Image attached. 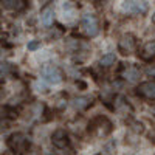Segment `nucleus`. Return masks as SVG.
I'll return each mask as SVG.
<instances>
[{
    "instance_id": "nucleus-1",
    "label": "nucleus",
    "mask_w": 155,
    "mask_h": 155,
    "mask_svg": "<svg viewBox=\"0 0 155 155\" xmlns=\"http://www.w3.org/2000/svg\"><path fill=\"white\" fill-rule=\"evenodd\" d=\"M112 127L113 126H112L109 118H106V116H96V118L88 124V130L98 138H104L112 132Z\"/></svg>"
},
{
    "instance_id": "nucleus-2",
    "label": "nucleus",
    "mask_w": 155,
    "mask_h": 155,
    "mask_svg": "<svg viewBox=\"0 0 155 155\" xmlns=\"http://www.w3.org/2000/svg\"><path fill=\"white\" fill-rule=\"evenodd\" d=\"M8 146H9V149L14 153L20 155V153H23L25 150L30 147V141H28V138L25 137L23 134L17 132V134H12L8 138Z\"/></svg>"
},
{
    "instance_id": "nucleus-3",
    "label": "nucleus",
    "mask_w": 155,
    "mask_h": 155,
    "mask_svg": "<svg viewBox=\"0 0 155 155\" xmlns=\"http://www.w3.org/2000/svg\"><path fill=\"white\" fill-rule=\"evenodd\" d=\"M41 76L42 79L51 85H56V84H61L62 79H64V74L62 71L56 67V65H44L42 70H41Z\"/></svg>"
},
{
    "instance_id": "nucleus-4",
    "label": "nucleus",
    "mask_w": 155,
    "mask_h": 155,
    "mask_svg": "<svg viewBox=\"0 0 155 155\" xmlns=\"http://www.w3.org/2000/svg\"><path fill=\"white\" fill-rule=\"evenodd\" d=\"M121 11L126 14H144L147 11V3L144 0H123Z\"/></svg>"
},
{
    "instance_id": "nucleus-5",
    "label": "nucleus",
    "mask_w": 155,
    "mask_h": 155,
    "mask_svg": "<svg viewBox=\"0 0 155 155\" xmlns=\"http://www.w3.org/2000/svg\"><path fill=\"white\" fill-rule=\"evenodd\" d=\"M137 48V39L134 34L130 33H127V34H123L120 37V41H118V50H120V53L124 54V56H129V54H132L134 51Z\"/></svg>"
},
{
    "instance_id": "nucleus-6",
    "label": "nucleus",
    "mask_w": 155,
    "mask_h": 155,
    "mask_svg": "<svg viewBox=\"0 0 155 155\" xmlns=\"http://www.w3.org/2000/svg\"><path fill=\"white\" fill-rule=\"evenodd\" d=\"M82 31L88 36V37H95L98 33H99V23H98V19L96 16L93 14H85L82 17Z\"/></svg>"
},
{
    "instance_id": "nucleus-7",
    "label": "nucleus",
    "mask_w": 155,
    "mask_h": 155,
    "mask_svg": "<svg viewBox=\"0 0 155 155\" xmlns=\"http://www.w3.org/2000/svg\"><path fill=\"white\" fill-rule=\"evenodd\" d=\"M121 76H123V79H126L127 82H138L140 81V78H141V70L135 65H132V64H124V67L121 70Z\"/></svg>"
},
{
    "instance_id": "nucleus-8",
    "label": "nucleus",
    "mask_w": 155,
    "mask_h": 155,
    "mask_svg": "<svg viewBox=\"0 0 155 155\" xmlns=\"http://www.w3.org/2000/svg\"><path fill=\"white\" fill-rule=\"evenodd\" d=\"M137 93L146 99H155V79L141 82L137 87Z\"/></svg>"
},
{
    "instance_id": "nucleus-9",
    "label": "nucleus",
    "mask_w": 155,
    "mask_h": 155,
    "mask_svg": "<svg viewBox=\"0 0 155 155\" xmlns=\"http://www.w3.org/2000/svg\"><path fill=\"white\" fill-rule=\"evenodd\" d=\"M51 143H53L58 149H64L68 146V134L64 129H58L51 135Z\"/></svg>"
},
{
    "instance_id": "nucleus-10",
    "label": "nucleus",
    "mask_w": 155,
    "mask_h": 155,
    "mask_svg": "<svg viewBox=\"0 0 155 155\" xmlns=\"http://www.w3.org/2000/svg\"><path fill=\"white\" fill-rule=\"evenodd\" d=\"M138 56H140L141 61H146V62H150V61L155 59V39L146 42L143 47H141Z\"/></svg>"
},
{
    "instance_id": "nucleus-11",
    "label": "nucleus",
    "mask_w": 155,
    "mask_h": 155,
    "mask_svg": "<svg viewBox=\"0 0 155 155\" xmlns=\"http://www.w3.org/2000/svg\"><path fill=\"white\" fill-rule=\"evenodd\" d=\"M93 104V98L92 96H78L71 101V106L74 110L78 112H82V110H87L90 106Z\"/></svg>"
},
{
    "instance_id": "nucleus-12",
    "label": "nucleus",
    "mask_w": 155,
    "mask_h": 155,
    "mask_svg": "<svg viewBox=\"0 0 155 155\" xmlns=\"http://www.w3.org/2000/svg\"><path fill=\"white\" fill-rule=\"evenodd\" d=\"M115 110L118 112V113H121V115H124V116H127V115L132 113L130 104H129V102L126 101V98H123V96L115 98Z\"/></svg>"
},
{
    "instance_id": "nucleus-13",
    "label": "nucleus",
    "mask_w": 155,
    "mask_h": 155,
    "mask_svg": "<svg viewBox=\"0 0 155 155\" xmlns=\"http://www.w3.org/2000/svg\"><path fill=\"white\" fill-rule=\"evenodd\" d=\"M0 6L8 11H20L23 9L25 3L22 0H0Z\"/></svg>"
},
{
    "instance_id": "nucleus-14",
    "label": "nucleus",
    "mask_w": 155,
    "mask_h": 155,
    "mask_svg": "<svg viewBox=\"0 0 155 155\" xmlns=\"http://www.w3.org/2000/svg\"><path fill=\"white\" fill-rule=\"evenodd\" d=\"M53 20H54V11H53V8H50V6L44 8L41 11V22H42V25L50 27V25H53Z\"/></svg>"
},
{
    "instance_id": "nucleus-15",
    "label": "nucleus",
    "mask_w": 155,
    "mask_h": 155,
    "mask_svg": "<svg viewBox=\"0 0 155 155\" xmlns=\"http://www.w3.org/2000/svg\"><path fill=\"white\" fill-rule=\"evenodd\" d=\"M11 73H14V67L9 62H0V81L8 78Z\"/></svg>"
},
{
    "instance_id": "nucleus-16",
    "label": "nucleus",
    "mask_w": 155,
    "mask_h": 155,
    "mask_svg": "<svg viewBox=\"0 0 155 155\" xmlns=\"http://www.w3.org/2000/svg\"><path fill=\"white\" fill-rule=\"evenodd\" d=\"M115 62H116V56H115L113 53H107L106 56H102V58H101L99 65H101V67H104V68H107V67L113 65Z\"/></svg>"
},
{
    "instance_id": "nucleus-17",
    "label": "nucleus",
    "mask_w": 155,
    "mask_h": 155,
    "mask_svg": "<svg viewBox=\"0 0 155 155\" xmlns=\"http://www.w3.org/2000/svg\"><path fill=\"white\" fill-rule=\"evenodd\" d=\"M9 116H14L12 110L6 106H0V120H6V118H9Z\"/></svg>"
},
{
    "instance_id": "nucleus-18",
    "label": "nucleus",
    "mask_w": 155,
    "mask_h": 155,
    "mask_svg": "<svg viewBox=\"0 0 155 155\" xmlns=\"http://www.w3.org/2000/svg\"><path fill=\"white\" fill-rule=\"evenodd\" d=\"M54 155H76V153L70 147H64V149H59L58 152H54Z\"/></svg>"
},
{
    "instance_id": "nucleus-19",
    "label": "nucleus",
    "mask_w": 155,
    "mask_h": 155,
    "mask_svg": "<svg viewBox=\"0 0 155 155\" xmlns=\"http://www.w3.org/2000/svg\"><path fill=\"white\" fill-rule=\"evenodd\" d=\"M130 126H132V130L137 132V134H143V130H144L143 124H141V123H137V121H135V123H132Z\"/></svg>"
},
{
    "instance_id": "nucleus-20",
    "label": "nucleus",
    "mask_w": 155,
    "mask_h": 155,
    "mask_svg": "<svg viewBox=\"0 0 155 155\" xmlns=\"http://www.w3.org/2000/svg\"><path fill=\"white\" fill-rule=\"evenodd\" d=\"M39 47H41V42H39V41H31V42L28 44V50H30V51H34V50H37Z\"/></svg>"
},
{
    "instance_id": "nucleus-21",
    "label": "nucleus",
    "mask_w": 155,
    "mask_h": 155,
    "mask_svg": "<svg viewBox=\"0 0 155 155\" xmlns=\"http://www.w3.org/2000/svg\"><path fill=\"white\" fill-rule=\"evenodd\" d=\"M152 22H153V23H155V14H153V16H152Z\"/></svg>"
},
{
    "instance_id": "nucleus-22",
    "label": "nucleus",
    "mask_w": 155,
    "mask_h": 155,
    "mask_svg": "<svg viewBox=\"0 0 155 155\" xmlns=\"http://www.w3.org/2000/svg\"><path fill=\"white\" fill-rule=\"evenodd\" d=\"M153 113H155V110H153Z\"/></svg>"
}]
</instances>
